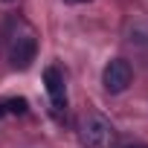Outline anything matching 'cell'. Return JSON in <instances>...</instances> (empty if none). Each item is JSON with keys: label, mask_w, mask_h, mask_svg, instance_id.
<instances>
[{"label": "cell", "mask_w": 148, "mask_h": 148, "mask_svg": "<svg viewBox=\"0 0 148 148\" xmlns=\"http://www.w3.org/2000/svg\"><path fill=\"white\" fill-rule=\"evenodd\" d=\"M35 55H38V41H35V35L29 29L9 38V64L15 70H26L35 61Z\"/></svg>", "instance_id": "cell-2"}, {"label": "cell", "mask_w": 148, "mask_h": 148, "mask_svg": "<svg viewBox=\"0 0 148 148\" xmlns=\"http://www.w3.org/2000/svg\"><path fill=\"white\" fill-rule=\"evenodd\" d=\"M67 3H87V0H67Z\"/></svg>", "instance_id": "cell-7"}, {"label": "cell", "mask_w": 148, "mask_h": 148, "mask_svg": "<svg viewBox=\"0 0 148 148\" xmlns=\"http://www.w3.org/2000/svg\"><path fill=\"white\" fill-rule=\"evenodd\" d=\"M125 148H148V145H142V142H134V145H125Z\"/></svg>", "instance_id": "cell-6"}, {"label": "cell", "mask_w": 148, "mask_h": 148, "mask_svg": "<svg viewBox=\"0 0 148 148\" xmlns=\"http://www.w3.org/2000/svg\"><path fill=\"white\" fill-rule=\"evenodd\" d=\"M44 87H47V96H49L52 108L64 110L67 108V84H64V73L58 67H47L44 70Z\"/></svg>", "instance_id": "cell-4"}, {"label": "cell", "mask_w": 148, "mask_h": 148, "mask_svg": "<svg viewBox=\"0 0 148 148\" xmlns=\"http://www.w3.org/2000/svg\"><path fill=\"white\" fill-rule=\"evenodd\" d=\"M131 79H134V70H131V64H128L125 58H113V61L105 67V73H102V84H105L108 93H122V90H128Z\"/></svg>", "instance_id": "cell-3"}, {"label": "cell", "mask_w": 148, "mask_h": 148, "mask_svg": "<svg viewBox=\"0 0 148 148\" xmlns=\"http://www.w3.org/2000/svg\"><path fill=\"white\" fill-rule=\"evenodd\" d=\"M79 136H82V145H84V148H113V142H116V128H113L110 119H105L102 113H90V116L82 119Z\"/></svg>", "instance_id": "cell-1"}, {"label": "cell", "mask_w": 148, "mask_h": 148, "mask_svg": "<svg viewBox=\"0 0 148 148\" xmlns=\"http://www.w3.org/2000/svg\"><path fill=\"white\" fill-rule=\"evenodd\" d=\"M128 41H131V47H134L142 58H148V23H136V26L131 29Z\"/></svg>", "instance_id": "cell-5"}, {"label": "cell", "mask_w": 148, "mask_h": 148, "mask_svg": "<svg viewBox=\"0 0 148 148\" xmlns=\"http://www.w3.org/2000/svg\"><path fill=\"white\" fill-rule=\"evenodd\" d=\"M3 3H15V0H3Z\"/></svg>", "instance_id": "cell-8"}]
</instances>
